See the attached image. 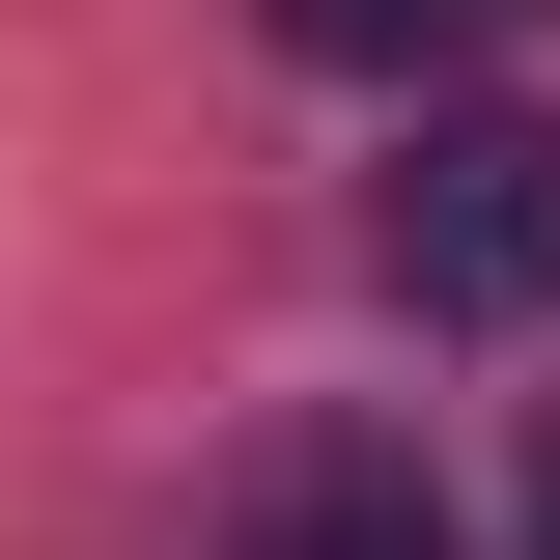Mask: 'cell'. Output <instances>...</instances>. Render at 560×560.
<instances>
[{"mask_svg": "<svg viewBox=\"0 0 560 560\" xmlns=\"http://www.w3.org/2000/svg\"><path fill=\"white\" fill-rule=\"evenodd\" d=\"M533 560H560V448H533Z\"/></svg>", "mask_w": 560, "mask_h": 560, "instance_id": "obj_4", "label": "cell"}, {"mask_svg": "<svg viewBox=\"0 0 560 560\" xmlns=\"http://www.w3.org/2000/svg\"><path fill=\"white\" fill-rule=\"evenodd\" d=\"M224 560H477V533H448V477H420L393 420H308V448H253Z\"/></svg>", "mask_w": 560, "mask_h": 560, "instance_id": "obj_2", "label": "cell"}, {"mask_svg": "<svg viewBox=\"0 0 560 560\" xmlns=\"http://www.w3.org/2000/svg\"><path fill=\"white\" fill-rule=\"evenodd\" d=\"M280 28H308V57H364V84H420V57H504L533 0H280Z\"/></svg>", "mask_w": 560, "mask_h": 560, "instance_id": "obj_3", "label": "cell"}, {"mask_svg": "<svg viewBox=\"0 0 560 560\" xmlns=\"http://www.w3.org/2000/svg\"><path fill=\"white\" fill-rule=\"evenodd\" d=\"M364 253H393L420 337H533V308H560V113H504V84H477V113H420L393 197H364Z\"/></svg>", "mask_w": 560, "mask_h": 560, "instance_id": "obj_1", "label": "cell"}]
</instances>
